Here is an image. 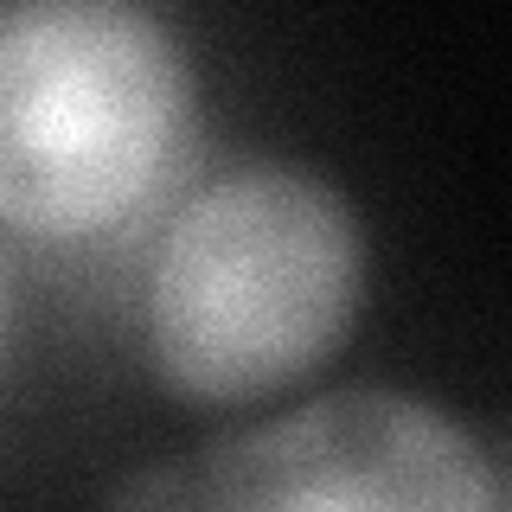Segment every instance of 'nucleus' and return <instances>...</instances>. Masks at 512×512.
<instances>
[{
  "label": "nucleus",
  "instance_id": "2",
  "mask_svg": "<svg viewBox=\"0 0 512 512\" xmlns=\"http://www.w3.org/2000/svg\"><path fill=\"white\" fill-rule=\"evenodd\" d=\"M192 71L141 0L0 7V218L84 237L128 218L186 128Z\"/></svg>",
  "mask_w": 512,
  "mask_h": 512
},
{
  "label": "nucleus",
  "instance_id": "4",
  "mask_svg": "<svg viewBox=\"0 0 512 512\" xmlns=\"http://www.w3.org/2000/svg\"><path fill=\"white\" fill-rule=\"evenodd\" d=\"M0 346H7V263H0Z\"/></svg>",
  "mask_w": 512,
  "mask_h": 512
},
{
  "label": "nucleus",
  "instance_id": "3",
  "mask_svg": "<svg viewBox=\"0 0 512 512\" xmlns=\"http://www.w3.org/2000/svg\"><path fill=\"white\" fill-rule=\"evenodd\" d=\"M192 468V506H410V512H487L500 506L493 461L455 416L423 397L352 384L308 410L218 436Z\"/></svg>",
  "mask_w": 512,
  "mask_h": 512
},
{
  "label": "nucleus",
  "instance_id": "1",
  "mask_svg": "<svg viewBox=\"0 0 512 512\" xmlns=\"http://www.w3.org/2000/svg\"><path fill=\"white\" fill-rule=\"evenodd\" d=\"M365 301V231L301 167L192 192L148 269L154 372L192 404H250L327 365Z\"/></svg>",
  "mask_w": 512,
  "mask_h": 512
}]
</instances>
